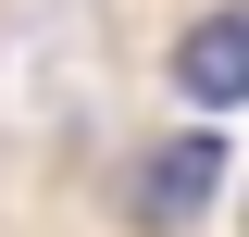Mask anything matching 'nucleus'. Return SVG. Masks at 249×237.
Returning a JSON list of instances; mask_svg holds the SVG:
<instances>
[{"mask_svg": "<svg viewBox=\"0 0 249 237\" xmlns=\"http://www.w3.org/2000/svg\"><path fill=\"white\" fill-rule=\"evenodd\" d=\"M212 187H224V138H162L137 175H124V212L150 237H175V225H199L212 212Z\"/></svg>", "mask_w": 249, "mask_h": 237, "instance_id": "1", "label": "nucleus"}, {"mask_svg": "<svg viewBox=\"0 0 249 237\" xmlns=\"http://www.w3.org/2000/svg\"><path fill=\"white\" fill-rule=\"evenodd\" d=\"M175 88L199 100V113H237L249 100V0L237 13H199V25L175 38Z\"/></svg>", "mask_w": 249, "mask_h": 237, "instance_id": "2", "label": "nucleus"}]
</instances>
